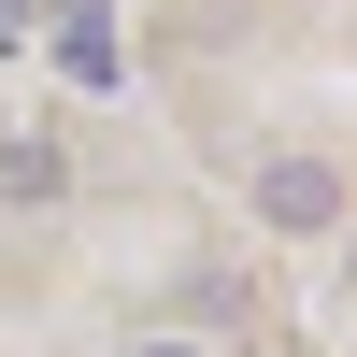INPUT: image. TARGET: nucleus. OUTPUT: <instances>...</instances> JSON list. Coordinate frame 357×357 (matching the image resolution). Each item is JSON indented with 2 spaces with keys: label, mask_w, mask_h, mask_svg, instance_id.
Segmentation results:
<instances>
[{
  "label": "nucleus",
  "mask_w": 357,
  "mask_h": 357,
  "mask_svg": "<svg viewBox=\"0 0 357 357\" xmlns=\"http://www.w3.org/2000/svg\"><path fill=\"white\" fill-rule=\"evenodd\" d=\"M257 215L314 243V229H343V172H329V158H272V172H257Z\"/></svg>",
  "instance_id": "1"
},
{
  "label": "nucleus",
  "mask_w": 357,
  "mask_h": 357,
  "mask_svg": "<svg viewBox=\"0 0 357 357\" xmlns=\"http://www.w3.org/2000/svg\"><path fill=\"white\" fill-rule=\"evenodd\" d=\"M57 72H72V86H129V43H114L86 0H57Z\"/></svg>",
  "instance_id": "2"
},
{
  "label": "nucleus",
  "mask_w": 357,
  "mask_h": 357,
  "mask_svg": "<svg viewBox=\"0 0 357 357\" xmlns=\"http://www.w3.org/2000/svg\"><path fill=\"white\" fill-rule=\"evenodd\" d=\"M57 186H72L57 143H0V200H15V215H29V200H57Z\"/></svg>",
  "instance_id": "3"
},
{
  "label": "nucleus",
  "mask_w": 357,
  "mask_h": 357,
  "mask_svg": "<svg viewBox=\"0 0 357 357\" xmlns=\"http://www.w3.org/2000/svg\"><path fill=\"white\" fill-rule=\"evenodd\" d=\"M129 357H200V343H129Z\"/></svg>",
  "instance_id": "4"
}]
</instances>
